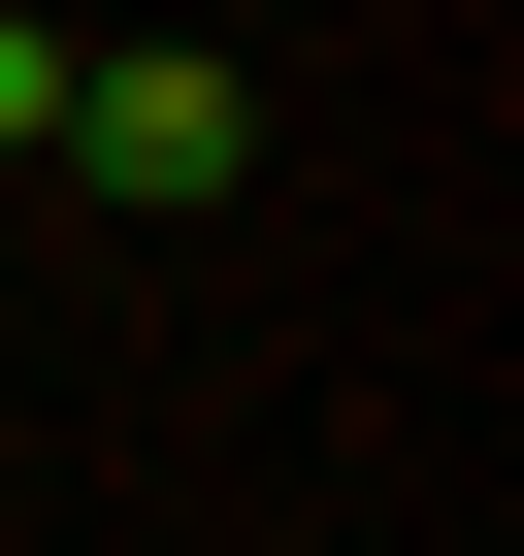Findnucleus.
<instances>
[{
	"label": "nucleus",
	"mask_w": 524,
	"mask_h": 556,
	"mask_svg": "<svg viewBox=\"0 0 524 556\" xmlns=\"http://www.w3.org/2000/svg\"><path fill=\"white\" fill-rule=\"evenodd\" d=\"M66 164H99L132 229H197V197L262 164V66H229V34H99V66H66Z\"/></svg>",
	"instance_id": "nucleus-1"
},
{
	"label": "nucleus",
	"mask_w": 524,
	"mask_h": 556,
	"mask_svg": "<svg viewBox=\"0 0 524 556\" xmlns=\"http://www.w3.org/2000/svg\"><path fill=\"white\" fill-rule=\"evenodd\" d=\"M66 66H99V34H34V0H0V164H66Z\"/></svg>",
	"instance_id": "nucleus-2"
}]
</instances>
